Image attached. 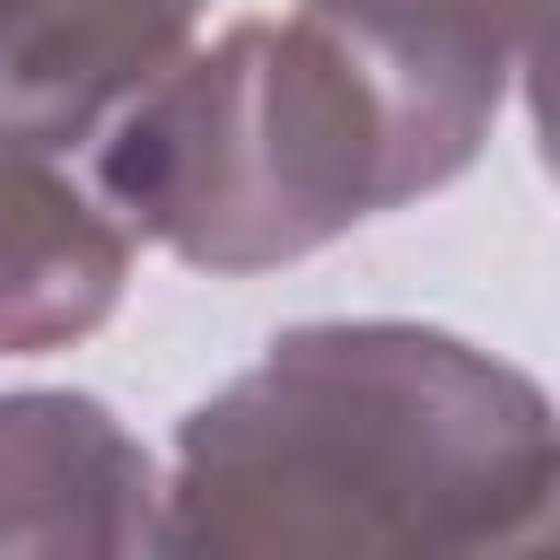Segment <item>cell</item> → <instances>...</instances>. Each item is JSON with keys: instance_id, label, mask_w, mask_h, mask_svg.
<instances>
[{"instance_id": "6da1fadb", "label": "cell", "mask_w": 560, "mask_h": 560, "mask_svg": "<svg viewBox=\"0 0 560 560\" xmlns=\"http://www.w3.org/2000/svg\"><path fill=\"white\" fill-rule=\"evenodd\" d=\"M551 402L525 368L438 324H289L184 411L158 472L175 560H429L551 534Z\"/></svg>"}, {"instance_id": "7a4b0ae2", "label": "cell", "mask_w": 560, "mask_h": 560, "mask_svg": "<svg viewBox=\"0 0 560 560\" xmlns=\"http://www.w3.org/2000/svg\"><path fill=\"white\" fill-rule=\"evenodd\" d=\"M508 96L289 9L149 70L79 149L122 236L245 280L455 184Z\"/></svg>"}, {"instance_id": "3957f363", "label": "cell", "mask_w": 560, "mask_h": 560, "mask_svg": "<svg viewBox=\"0 0 560 560\" xmlns=\"http://www.w3.org/2000/svg\"><path fill=\"white\" fill-rule=\"evenodd\" d=\"M0 551H158V464L96 394H0Z\"/></svg>"}, {"instance_id": "277c9868", "label": "cell", "mask_w": 560, "mask_h": 560, "mask_svg": "<svg viewBox=\"0 0 560 560\" xmlns=\"http://www.w3.org/2000/svg\"><path fill=\"white\" fill-rule=\"evenodd\" d=\"M131 236L61 149L0 131V359L61 350L122 306Z\"/></svg>"}, {"instance_id": "5b68a950", "label": "cell", "mask_w": 560, "mask_h": 560, "mask_svg": "<svg viewBox=\"0 0 560 560\" xmlns=\"http://www.w3.org/2000/svg\"><path fill=\"white\" fill-rule=\"evenodd\" d=\"M201 0H0V131L79 149L192 44Z\"/></svg>"}, {"instance_id": "8992f818", "label": "cell", "mask_w": 560, "mask_h": 560, "mask_svg": "<svg viewBox=\"0 0 560 560\" xmlns=\"http://www.w3.org/2000/svg\"><path fill=\"white\" fill-rule=\"evenodd\" d=\"M359 35H376L402 61H429L446 79H472L490 96H516V79L542 61L551 0H298Z\"/></svg>"}]
</instances>
